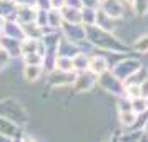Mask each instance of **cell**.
I'll use <instances>...</instances> for the list:
<instances>
[{
  "mask_svg": "<svg viewBox=\"0 0 148 142\" xmlns=\"http://www.w3.org/2000/svg\"><path fill=\"white\" fill-rule=\"evenodd\" d=\"M85 34L88 44L101 52H115V54L127 55L132 50V47L127 45L115 32L103 30L98 25H85Z\"/></svg>",
  "mask_w": 148,
  "mask_h": 142,
  "instance_id": "obj_1",
  "label": "cell"
},
{
  "mask_svg": "<svg viewBox=\"0 0 148 142\" xmlns=\"http://www.w3.org/2000/svg\"><path fill=\"white\" fill-rule=\"evenodd\" d=\"M0 115L14 121L20 127H25L30 124V112L22 104V100L15 99V97H7V99L0 100Z\"/></svg>",
  "mask_w": 148,
  "mask_h": 142,
  "instance_id": "obj_2",
  "label": "cell"
},
{
  "mask_svg": "<svg viewBox=\"0 0 148 142\" xmlns=\"http://www.w3.org/2000/svg\"><path fill=\"white\" fill-rule=\"evenodd\" d=\"M97 85H98L103 92L113 95L116 99H118V97H125V82L120 80L112 70H107V72H103V74L98 75Z\"/></svg>",
  "mask_w": 148,
  "mask_h": 142,
  "instance_id": "obj_3",
  "label": "cell"
},
{
  "mask_svg": "<svg viewBox=\"0 0 148 142\" xmlns=\"http://www.w3.org/2000/svg\"><path fill=\"white\" fill-rule=\"evenodd\" d=\"M143 65V62L138 59V57H130V55H123L121 59L115 62L113 65L110 67V70L113 72L120 80H127L128 77H132V75L138 70V69Z\"/></svg>",
  "mask_w": 148,
  "mask_h": 142,
  "instance_id": "obj_4",
  "label": "cell"
},
{
  "mask_svg": "<svg viewBox=\"0 0 148 142\" xmlns=\"http://www.w3.org/2000/svg\"><path fill=\"white\" fill-rule=\"evenodd\" d=\"M97 79L98 75H95L92 70H83V72H77L73 82V92L75 94H88L97 87Z\"/></svg>",
  "mask_w": 148,
  "mask_h": 142,
  "instance_id": "obj_5",
  "label": "cell"
},
{
  "mask_svg": "<svg viewBox=\"0 0 148 142\" xmlns=\"http://www.w3.org/2000/svg\"><path fill=\"white\" fill-rule=\"evenodd\" d=\"M60 34H62V37H65L68 40L75 42V44H80V45H83L87 42V34H85V25L83 24H68V22H63L60 27Z\"/></svg>",
  "mask_w": 148,
  "mask_h": 142,
  "instance_id": "obj_6",
  "label": "cell"
},
{
  "mask_svg": "<svg viewBox=\"0 0 148 142\" xmlns=\"http://www.w3.org/2000/svg\"><path fill=\"white\" fill-rule=\"evenodd\" d=\"M77 72H63L58 69H53L52 72L47 74V84L53 89H62V87H70L73 85Z\"/></svg>",
  "mask_w": 148,
  "mask_h": 142,
  "instance_id": "obj_7",
  "label": "cell"
},
{
  "mask_svg": "<svg viewBox=\"0 0 148 142\" xmlns=\"http://www.w3.org/2000/svg\"><path fill=\"white\" fill-rule=\"evenodd\" d=\"M127 7H130L123 0H101L100 8L115 20H121L127 14Z\"/></svg>",
  "mask_w": 148,
  "mask_h": 142,
  "instance_id": "obj_8",
  "label": "cell"
},
{
  "mask_svg": "<svg viewBox=\"0 0 148 142\" xmlns=\"http://www.w3.org/2000/svg\"><path fill=\"white\" fill-rule=\"evenodd\" d=\"M112 64L108 60V57L105 52H98V54L90 55V64H88V70H92L95 75H100L103 72L110 70Z\"/></svg>",
  "mask_w": 148,
  "mask_h": 142,
  "instance_id": "obj_9",
  "label": "cell"
},
{
  "mask_svg": "<svg viewBox=\"0 0 148 142\" xmlns=\"http://www.w3.org/2000/svg\"><path fill=\"white\" fill-rule=\"evenodd\" d=\"M0 135L8 137V139H17V137L23 135V127H20L18 124H15L14 121H10L7 117L0 115Z\"/></svg>",
  "mask_w": 148,
  "mask_h": 142,
  "instance_id": "obj_10",
  "label": "cell"
},
{
  "mask_svg": "<svg viewBox=\"0 0 148 142\" xmlns=\"http://www.w3.org/2000/svg\"><path fill=\"white\" fill-rule=\"evenodd\" d=\"M85 44H87V42H85ZM85 44H83V45H85ZM83 45L75 44V42L68 40L65 37H62L60 42H58V47H57V55H63V57H72V59H73L77 54L85 52V50H83Z\"/></svg>",
  "mask_w": 148,
  "mask_h": 142,
  "instance_id": "obj_11",
  "label": "cell"
},
{
  "mask_svg": "<svg viewBox=\"0 0 148 142\" xmlns=\"http://www.w3.org/2000/svg\"><path fill=\"white\" fill-rule=\"evenodd\" d=\"M0 47H2L8 55H10V57H12V60H15V59H22L20 40H17V39H10V37L2 35V39H0Z\"/></svg>",
  "mask_w": 148,
  "mask_h": 142,
  "instance_id": "obj_12",
  "label": "cell"
},
{
  "mask_svg": "<svg viewBox=\"0 0 148 142\" xmlns=\"http://www.w3.org/2000/svg\"><path fill=\"white\" fill-rule=\"evenodd\" d=\"M5 37H10V39H17V40H23L25 39V32H23V27L22 24L15 20V19H8L5 20V27H3V34Z\"/></svg>",
  "mask_w": 148,
  "mask_h": 142,
  "instance_id": "obj_13",
  "label": "cell"
},
{
  "mask_svg": "<svg viewBox=\"0 0 148 142\" xmlns=\"http://www.w3.org/2000/svg\"><path fill=\"white\" fill-rule=\"evenodd\" d=\"M95 25H98L100 28L108 30V32H116V30L120 28L118 20H115V19H112L110 15H107L101 8L97 10V22H95Z\"/></svg>",
  "mask_w": 148,
  "mask_h": 142,
  "instance_id": "obj_14",
  "label": "cell"
},
{
  "mask_svg": "<svg viewBox=\"0 0 148 142\" xmlns=\"http://www.w3.org/2000/svg\"><path fill=\"white\" fill-rule=\"evenodd\" d=\"M43 67L42 65H30V64H23V69H22V77L23 80L28 82V84H35L42 79L43 75Z\"/></svg>",
  "mask_w": 148,
  "mask_h": 142,
  "instance_id": "obj_15",
  "label": "cell"
},
{
  "mask_svg": "<svg viewBox=\"0 0 148 142\" xmlns=\"http://www.w3.org/2000/svg\"><path fill=\"white\" fill-rule=\"evenodd\" d=\"M145 137V132L141 127L125 129V132H120L116 135V142H141Z\"/></svg>",
  "mask_w": 148,
  "mask_h": 142,
  "instance_id": "obj_16",
  "label": "cell"
},
{
  "mask_svg": "<svg viewBox=\"0 0 148 142\" xmlns=\"http://www.w3.org/2000/svg\"><path fill=\"white\" fill-rule=\"evenodd\" d=\"M35 15H37V7L22 5V7L17 8L15 20L18 22V24H28V22H35Z\"/></svg>",
  "mask_w": 148,
  "mask_h": 142,
  "instance_id": "obj_17",
  "label": "cell"
},
{
  "mask_svg": "<svg viewBox=\"0 0 148 142\" xmlns=\"http://www.w3.org/2000/svg\"><path fill=\"white\" fill-rule=\"evenodd\" d=\"M138 119H140V115L135 114L132 109L130 110H121V112H118V122H120L121 127H125V129L136 127L138 125Z\"/></svg>",
  "mask_w": 148,
  "mask_h": 142,
  "instance_id": "obj_18",
  "label": "cell"
},
{
  "mask_svg": "<svg viewBox=\"0 0 148 142\" xmlns=\"http://www.w3.org/2000/svg\"><path fill=\"white\" fill-rule=\"evenodd\" d=\"M60 14L63 22L68 24H82V8H75V7H65L60 8Z\"/></svg>",
  "mask_w": 148,
  "mask_h": 142,
  "instance_id": "obj_19",
  "label": "cell"
},
{
  "mask_svg": "<svg viewBox=\"0 0 148 142\" xmlns=\"http://www.w3.org/2000/svg\"><path fill=\"white\" fill-rule=\"evenodd\" d=\"M18 5L14 0H0V17H3L5 20L8 19H15Z\"/></svg>",
  "mask_w": 148,
  "mask_h": 142,
  "instance_id": "obj_20",
  "label": "cell"
},
{
  "mask_svg": "<svg viewBox=\"0 0 148 142\" xmlns=\"http://www.w3.org/2000/svg\"><path fill=\"white\" fill-rule=\"evenodd\" d=\"M130 47L136 54H141V55L148 54V32H145V34H141V35H136L133 39V44Z\"/></svg>",
  "mask_w": 148,
  "mask_h": 142,
  "instance_id": "obj_21",
  "label": "cell"
},
{
  "mask_svg": "<svg viewBox=\"0 0 148 142\" xmlns=\"http://www.w3.org/2000/svg\"><path fill=\"white\" fill-rule=\"evenodd\" d=\"M22 27H23L25 37H28V39H42V37H43V34H45V30H43V27H40V25H37L35 22L22 24Z\"/></svg>",
  "mask_w": 148,
  "mask_h": 142,
  "instance_id": "obj_22",
  "label": "cell"
},
{
  "mask_svg": "<svg viewBox=\"0 0 148 142\" xmlns=\"http://www.w3.org/2000/svg\"><path fill=\"white\" fill-rule=\"evenodd\" d=\"M130 105H132V110L135 114L138 115H143V114H148V99L147 97H133L130 99Z\"/></svg>",
  "mask_w": 148,
  "mask_h": 142,
  "instance_id": "obj_23",
  "label": "cell"
},
{
  "mask_svg": "<svg viewBox=\"0 0 148 142\" xmlns=\"http://www.w3.org/2000/svg\"><path fill=\"white\" fill-rule=\"evenodd\" d=\"M38 47H40V39H28V37H25V39L20 42L22 57H23V55H27V54L38 52Z\"/></svg>",
  "mask_w": 148,
  "mask_h": 142,
  "instance_id": "obj_24",
  "label": "cell"
},
{
  "mask_svg": "<svg viewBox=\"0 0 148 142\" xmlns=\"http://www.w3.org/2000/svg\"><path fill=\"white\" fill-rule=\"evenodd\" d=\"M130 8H132L135 17L143 19V17L148 15V0H132L130 2Z\"/></svg>",
  "mask_w": 148,
  "mask_h": 142,
  "instance_id": "obj_25",
  "label": "cell"
},
{
  "mask_svg": "<svg viewBox=\"0 0 148 142\" xmlns=\"http://www.w3.org/2000/svg\"><path fill=\"white\" fill-rule=\"evenodd\" d=\"M88 64H90V55L87 52H80L73 57V70L75 72H83L88 70Z\"/></svg>",
  "mask_w": 148,
  "mask_h": 142,
  "instance_id": "obj_26",
  "label": "cell"
},
{
  "mask_svg": "<svg viewBox=\"0 0 148 142\" xmlns=\"http://www.w3.org/2000/svg\"><path fill=\"white\" fill-rule=\"evenodd\" d=\"M62 24H63V19H62L60 10H57V8H50V10H48V22H47V25L52 28V30H60Z\"/></svg>",
  "mask_w": 148,
  "mask_h": 142,
  "instance_id": "obj_27",
  "label": "cell"
},
{
  "mask_svg": "<svg viewBox=\"0 0 148 142\" xmlns=\"http://www.w3.org/2000/svg\"><path fill=\"white\" fill-rule=\"evenodd\" d=\"M55 69L63 70V72H75L73 70V59L72 57L57 55V59H55Z\"/></svg>",
  "mask_w": 148,
  "mask_h": 142,
  "instance_id": "obj_28",
  "label": "cell"
},
{
  "mask_svg": "<svg viewBox=\"0 0 148 142\" xmlns=\"http://www.w3.org/2000/svg\"><path fill=\"white\" fill-rule=\"evenodd\" d=\"M147 79H148V67L147 65H141L132 77H128L125 80V84H136V85H140L141 82H145Z\"/></svg>",
  "mask_w": 148,
  "mask_h": 142,
  "instance_id": "obj_29",
  "label": "cell"
},
{
  "mask_svg": "<svg viewBox=\"0 0 148 142\" xmlns=\"http://www.w3.org/2000/svg\"><path fill=\"white\" fill-rule=\"evenodd\" d=\"M97 10L98 8L82 7V24L83 25H95V22H97Z\"/></svg>",
  "mask_w": 148,
  "mask_h": 142,
  "instance_id": "obj_30",
  "label": "cell"
},
{
  "mask_svg": "<svg viewBox=\"0 0 148 142\" xmlns=\"http://www.w3.org/2000/svg\"><path fill=\"white\" fill-rule=\"evenodd\" d=\"M23 64H30V65H42L43 62V57H42L38 52H34V54H27L22 57Z\"/></svg>",
  "mask_w": 148,
  "mask_h": 142,
  "instance_id": "obj_31",
  "label": "cell"
},
{
  "mask_svg": "<svg viewBox=\"0 0 148 142\" xmlns=\"http://www.w3.org/2000/svg\"><path fill=\"white\" fill-rule=\"evenodd\" d=\"M48 10H43V8H37V15H35V24L40 25V27H48Z\"/></svg>",
  "mask_w": 148,
  "mask_h": 142,
  "instance_id": "obj_32",
  "label": "cell"
},
{
  "mask_svg": "<svg viewBox=\"0 0 148 142\" xmlns=\"http://www.w3.org/2000/svg\"><path fill=\"white\" fill-rule=\"evenodd\" d=\"M140 85L136 84H125V97L128 99H133V97H140Z\"/></svg>",
  "mask_w": 148,
  "mask_h": 142,
  "instance_id": "obj_33",
  "label": "cell"
},
{
  "mask_svg": "<svg viewBox=\"0 0 148 142\" xmlns=\"http://www.w3.org/2000/svg\"><path fill=\"white\" fill-rule=\"evenodd\" d=\"M10 62H12V57H10L3 48L0 47V72H2V70H5V69L10 65Z\"/></svg>",
  "mask_w": 148,
  "mask_h": 142,
  "instance_id": "obj_34",
  "label": "cell"
},
{
  "mask_svg": "<svg viewBox=\"0 0 148 142\" xmlns=\"http://www.w3.org/2000/svg\"><path fill=\"white\" fill-rule=\"evenodd\" d=\"M101 0H82V7L88 8H100Z\"/></svg>",
  "mask_w": 148,
  "mask_h": 142,
  "instance_id": "obj_35",
  "label": "cell"
},
{
  "mask_svg": "<svg viewBox=\"0 0 148 142\" xmlns=\"http://www.w3.org/2000/svg\"><path fill=\"white\" fill-rule=\"evenodd\" d=\"M35 7L37 8H43V10H50V0H35Z\"/></svg>",
  "mask_w": 148,
  "mask_h": 142,
  "instance_id": "obj_36",
  "label": "cell"
},
{
  "mask_svg": "<svg viewBox=\"0 0 148 142\" xmlns=\"http://www.w3.org/2000/svg\"><path fill=\"white\" fill-rule=\"evenodd\" d=\"M50 5H52V8L60 10V8L65 7V0H50Z\"/></svg>",
  "mask_w": 148,
  "mask_h": 142,
  "instance_id": "obj_37",
  "label": "cell"
},
{
  "mask_svg": "<svg viewBox=\"0 0 148 142\" xmlns=\"http://www.w3.org/2000/svg\"><path fill=\"white\" fill-rule=\"evenodd\" d=\"M140 92H141V97H147L148 99V79L140 84Z\"/></svg>",
  "mask_w": 148,
  "mask_h": 142,
  "instance_id": "obj_38",
  "label": "cell"
},
{
  "mask_svg": "<svg viewBox=\"0 0 148 142\" xmlns=\"http://www.w3.org/2000/svg\"><path fill=\"white\" fill-rule=\"evenodd\" d=\"M67 7H75V8H82V0H65Z\"/></svg>",
  "mask_w": 148,
  "mask_h": 142,
  "instance_id": "obj_39",
  "label": "cell"
},
{
  "mask_svg": "<svg viewBox=\"0 0 148 142\" xmlns=\"http://www.w3.org/2000/svg\"><path fill=\"white\" fill-rule=\"evenodd\" d=\"M15 3L22 7V5H28V7H35V0H14Z\"/></svg>",
  "mask_w": 148,
  "mask_h": 142,
  "instance_id": "obj_40",
  "label": "cell"
},
{
  "mask_svg": "<svg viewBox=\"0 0 148 142\" xmlns=\"http://www.w3.org/2000/svg\"><path fill=\"white\" fill-rule=\"evenodd\" d=\"M20 141H22V142H38L35 137H32L30 134H25V132H23V135L20 137Z\"/></svg>",
  "mask_w": 148,
  "mask_h": 142,
  "instance_id": "obj_41",
  "label": "cell"
},
{
  "mask_svg": "<svg viewBox=\"0 0 148 142\" xmlns=\"http://www.w3.org/2000/svg\"><path fill=\"white\" fill-rule=\"evenodd\" d=\"M141 129H143L145 135H148V115H147V119L143 121V124H141Z\"/></svg>",
  "mask_w": 148,
  "mask_h": 142,
  "instance_id": "obj_42",
  "label": "cell"
},
{
  "mask_svg": "<svg viewBox=\"0 0 148 142\" xmlns=\"http://www.w3.org/2000/svg\"><path fill=\"white\" fill-rule=\"evenodd\" d=\"M3 27H5V19L0 17V35L3 34Z\"/></svg>",
  "mask_w": 148,
  "mask_h": 142,
  "instance_id": "obj_43",
  "label": "cell"
},
{
  "mask_svg": "<svg viewBox=\"0 0 148 142\" xmlns=\"http://www.w3.org/2000/svg\"><path fill=\"white\" fill-rule=\"evenodd\" d=\"M0 142H12V139H8V137H2V135H0Z\"/></svg>",
  "mask_w": 148,
  "mask_h": 142,
  "instance_id": "obj_44",
  "label": "cell"
},
{
  "mask_svg": "<svg viewBox=\"0 0 148 142\" xmlns=\"http://www.w3.org/2000/svg\"><path fill=\"white\" fill-rule=\"evenodd\" d=\"M12 142H22V141H20V137H17V139H12Z\"/></svg>",
  "mask_w": 148,
  "mask_h": 142,
  "instance_id": "obj_45",
  "label": "cell"
},
{
  "mask_svg": "<svg viewBox=\"0 0 148 142\" xmlns=\"http://www.w3.org/2000/svg\"><path fill=\"white\" fill-rule=\"evenodd\" d=\"M123 2H127L128 5H130V2H132V0H123Z\"/></svg>",
  "mask_w": 148,
  "mask_h": 142,
  "instance_id": "obj_46",
  "label": "cell"
},
{
  "mask_svg": "<svg viewBox=\"0 0 148 142\" xmlns=\"http://www.w3.org/2000/svg\"><path fill=\"white\" fill-rule=\"evenodd\" d=\"M0 39H2V35H0Z\"/></svg>",
  "mask_w": 148,
  "mask_h": 142,
  "instance_id": "obj_47",
  "label": "cell"
}]
</instances>
